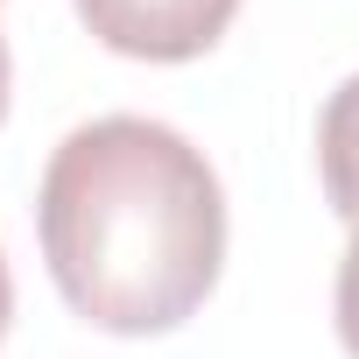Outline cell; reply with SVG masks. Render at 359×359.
I'll return each instance as SVG.
<instances>
[{"label":"cell","mask_w":359,"mask_h":359,"mask_svg":"<svg viewBox=\"0 0 359 359\" xmlns=\"http://www.w3.org/2000/svg\"><path fill=\"white\" fill-rule=\"evenodd\" d=\"M15 324V275H8V247H0V338Z\"/></svg>","instance_id":"cell-5"},{"label":"cell","mask_w":359,"mask_h":359,"mask_svg":"<svg viewBox=\"0 0 359 359\" xmlns=\"http://www.w3.org/2000/svg\"><path fill=\"white\" fill-rule=\"evenodd\" d=\"M36 233L57 296L92 331L155 338L219 289L226 184L184 127L99 113L50 148Z\"/></svg>","instance_id":"cell-1"},{"label":"cell","mask_w":359,"mask_h":359,"mask_svg":"<svg viewBox=\"0 0 359 359\" xmlns=\"http://www.w3.org/2000/svg\"><path fill=\"white\" fill-rule=\"evenodd\" d=\"M8 92H15V64H8V36H0V120H8Z\"/></svg>","instance_id":"cell-6"},{"label":"cell","mask_w":359,"mask_h":359,"mask_svg":"<svg viewBox=\"0 0 359 359\" xmlns=\"http://www.w3.org/2000/svg\"><path fill=\"white\" fill-rule=\"evenodd\" d=\"M317 176H324L331 212L345 226H359V71L317 113Z\"/></svg>","instance_id":"cell-3"},{"label":"cell","mask_w":359,"mask_h":359,"mask_svg":"<svg viewBox=\"0 0 359 359\" xmlns=\"http://www.w3.org/2000/svg\"><path fill=\"white\" fill-rule=\"evenodd\" d=\"M331 317H338V345L359 359V226L345 240V261H338V289H331Z\"/></svg>","instance_id":"cell-4"},{"label":"cell","mask_w":359,"mask_h":359,"mask_svg":"<svg viewBox=\"0 0 359 359\" xmlns=\"http://www.w3.org/2000/svg\"><path fill=\"white\" fill-rule=\"evenodd\" d=\"M71 8L92 29V43H106L113 57L191 64L233 29L240 0H71Z\"/></svg>","instance_id":"cell-2"}]
</instances>
